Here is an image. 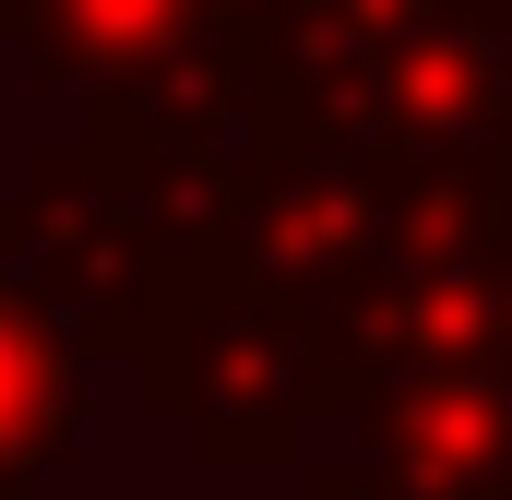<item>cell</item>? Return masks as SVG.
Here are the masks:
<instances>
[{"label": "cell", "instance_id": "3", "mask_svg": "<svg viewBox=\"0 0 512 500\" xmlns=\"http://www.w3.org/2000/svg\"><path fill=\"white\" fill-rule=\"evenodd\" d=\"M512 131V0H429L358 72L298 96L274 143H334L370 167H501Z\"/></svg>", "mask_w": 512, "mask_h": 500}, {"label": "cell", "instance_id": "6", "mask_svg": "<svg viewBox=\"0 0 512 500\" xmlns=\"http://www.w3.org/2000/svg\"><path fill=\"white\" fill-rule=\"evenodd\" d=\"M203 0H0V48L36 96H96L108 72L155 60Z\"/></svg>", "mask_w": 512, "mask_h": 500}, {"label": "cell", "instance_id": "9", "mask_svg": "<svg viewBox=\"0 0 512 500\" xmlns=\"http://www.w3.org/2000/svg\"><path fill=\"white\" fill-rule=\"evenodd\" d=\"M489 274H501V310H512V179H501V227H489Z\"/></svg>", "mask_w": 512, "mask_h": 500}, {"label": "cell", "instance_id": "4", "mask_svg": "<svg viewBox=\"0 0 512 500\" xmlns=\"http://www.w3.org/2000/svg\"><path fill=\"white\" fill-rule=\"evenodd\" d=\"M346 465L393 477L405 500H512V358L501 370H405L334 405Z\"/></svg>", "mask_w": 512, "mask_h": 500}, {"label": "cell", "instance_id": "2", "mask_svg": "<svg viewBox=\"0 0 512 500\" xmlns=\"http://www.w3.org/2000/svg\"><path fill=\"white\" fill-rule=\"evenodd\" d=\"M0 286L24 310H48L84 358H120L203 286L179 239L155 227V203L120 179L108 143H36L24 179L0 191Z\"/></svg>", "mask_w": 512, "mask_h": 500}, {"label": "cell", "instance_id": "7", "mask_svg": "<svg viewBox=\"0 0 512 500\" xmlns=\"http://www.w3.org/2000/svg\"><path fill=\"white\" fill-rule=\"evenodd\" d=\"M429 0H274L251 24V84H262V131L286 120L298 96H322L334 72H358L382 36H405Z\"/></svg>", "mask_w": 512, "mask_h": 500}, {"label": "cell", "instance_id": "5", "mask_svg": "<svg viewBox=\"0 0 512 500\" xmlns=\"http://www.w3.org/2000/svg\"><path fill=\"white\" fill-rule=\"evenodd\" d=\"M84 346L0 286V500H36L84 453Z\"/></svg>", "mask_w": 512, "mask_h": 500}, {"label": "cell", "instance_id": "8", "mask_svg": "<svg viewBox=\"0 0 512 500\" xmlns=\"http://www.w3.org/2000/svg\"><path fill=\"white\" fill-rule=\"evenodd\" d=\"M298 500H405V489H393V477H370V465H346V453H334V465H298Z\"/></svg>", "mask_w": 512, "mask_h": 500}, {"label": "cell", "instance_id": "10", "mask_svg": "<svg viewBox=\"0 0 512 500\" xmlns=\"http://www.w3.org/2000/svg\"><path fill=\"white\" fill-rule=\"evenodd\" d=\"M501 179H512V131H501Z\"/></svg>", "mask_w": 512, "mask_h": 500}, {"label": "cell", "instance_id": "1", "mask_svg": "<svg viewBox=\"0 0 512 500\" xmlns=\"http://www.w3.org/2000/svg\"><path fill=\"white\" fill-rule=\"evenodd\" d=\"M131 393L191 441L203 477H298L310 441L334 429V405L358 393V370L322 334V310L239 286V274H203L131 346Z\"/></svg>", "mask_w": 512, "mask_h": 500}]
</instances>
